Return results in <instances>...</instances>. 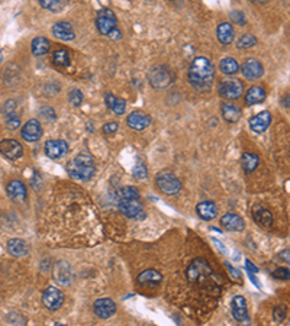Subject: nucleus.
<instances>
[{
  "label": "nucleus",
  "mask_w": 290,
  "mask_h": 326,
  "mask_svg": "<svg viewBox=\"0 0 290 326\" xmlns=\"http://www.w3.org/2000/svg\"><path fill=\"white\" fill-rule=\"evenodd\" d=\"M53 273H54V278L58 284H61V286H69L70 284V281H72V267L66 261H58L54 265Z\"/></svg>",
  "instance_id": "nucleus-16"
},
{
  "label": "nucleus",
  "mask_w": 290,
  "mask_h": 326,
  "mask_svg": "<svg viewBox=\"0 0 290 326\" xmlns=\"http://www.w3.org/2000/svg\"><path fill=\"white\" fill-rule=\"evenodd\" d=\"M219 70H220L223 74H226V76H234V74H236V73L239 71V64H238L234 58L226 57V58L220 60V63H219Z\"/></svg>",
  "instance_id": "nucleus-30"
},
{
  "label": "nucleus",
  "mask_w": 290,
  "mask_h": 326,
  "mask_svg": "<svg viewBox=\"0 0 290 326\" xmlns=\"http://www.w3.org/2000/svg\"><path fill=\"white\" fill-rule=\"evenodd\" d=\"M7 251L13 257H25L29 252V246L23 240L13 238L7 242Z\"/></svg>",
  "instance_id": "nucleus-27"
},
{
  "label": "nucleus",
  "mask_w": 290,
  "mask_h": 326,
  "mask_svg": "<svg viewBox=\"0 0 290 326\" xmlns=\"http://www.w3.org/2000/svg\"><path fill=\"white\" fill-rule=\"evenodd\" d=\"M1 61H3V51L0 50V64H1Z\"/></svg>",
  "instance_id": "nucleus-51"
},
{
  "label": "nucleus",
  "mask_w": 290,
  "mask_h": 326,
  "mask_svg": "<svg viewBox=\"0 0 290 326\" xmlns=\"http://www.w3.org/2000/svg\"><path fill=\"white\" fill-rule=\"evenodd\" d=\"M170 1H173V0H170Z\"/></svg>",
  "instance_id": "nucleus-52"
},
{
  "label": "nucleus",
  "mask_w": 290,
  "mask_h": 326,
  "mask_svg": "<svg viewBox=\"0 0 290 326\" xmlns=\"http://www.w3.org/2000/svg\"><path fill=\"white\" fill-rule=\"evenodd\" d=\"M257 45V38L251 34H244L241 38H238L236 41V48L239 50H248Z\"/></svg>",
  "instance_id": "nucleus-33"
},
{
  "label": "nucleus",
  "mask_w": 290,
  "mask_h": 326,
  "mask_svg": "<svg viewBox=\"0 0 290 326\" xmlns=\"http://www.w3.org/2000/svg\"><path fill=\"white\" fill-rule=\"evenodd\" d=\"M270 122H272V115H270L269 110H264V112H261V113H258V115H255L250 119V128L254 132L261 134L270 126Z\"/></svg>",
  "instance_id": "nucleus-17"
},
{
  "label": "nucleus",
  "mask_w": 290,
  "mask_h": 326,
  "mask_svg": "<svg viewBox=\"0 0 290 326\" xmlns=\"http://www.w3.org/2000/svg\"><path fill=\"white\" fill-rule=\"evenodd\" d=\"M220 225L226 231H231V232H241L245 228V223H244L242 218L238 216V215H235V213H226V215H223L222 219H220Z\"/></svg>",
  "instance_id": "nucleus-18"
},
{
  "label": "nucleus",
  "mask_w": 290,
  "mask_h": 326,
  "mask_svg": "<svg viewBox=\"0 0 290 326\" xmlns=\"http://www.w3.org/2000/svg\"><path fill=\"white\" fill-rule=\"evenodd\" d=\"M42 303L47 309L57 310L64 303V294L61 290H58L55 287H48L42 294Z\"/></svg>",
  "instance_id": "nucleus-8"
},
{
  "label": "nucleus",
  "mask_w": 290,
  "mask_h": 326,
  "mask_svg": "<svg viewBox=\"0 0 290 326\" xmlns=\"http://www.w3.org/2000/svg\"><path fill=\"white\" fill-rule=\"evenodd\" d=\"M38 3L44 7V9H48L51 12H60L63 7H64V3L61 0H38Z\"/></svg>",
  "instance_id": "nucleus-34"
},
{
  "label": "nucleus",
  "mask_w": 290,
  "mask_h": 326,
  "mask_svg": "<svg viewBox=\"0 0 290 326\" xmlns=\"http://www.w3.org/2000/svg\"><path fill=\"white\" fill-rule=\"evenodd\" d=\"M258 163H260L258 157L253 153H244V155L241 158V165H242L244 171L248 172V174L253 172L258 167Z\"/></svg>",
  "instance_id": "nucleus-31"
},
{
  "label": "nucleus",
  "mask_w": 290,
  "mask_h": 326,
  "mask_svg": "<svg viewBox=\"0 0 290 326\" xmlns=\"http://www.w3.org/2000/svg\"><path fill=\"white\" fill-rule=\"evenodd\" d=\"M116 25H118V19H116L115 13L110 9H102V10H99L97 17H96V26H97V31L102 35H106L108 36V34L113 28H116Z\"/></svg>",
  "instance_id": "nucleus-6"
},
{
  "label": "nucleus",
  "mask_w": 290,
  "mask_h": 326,
  "mask_svg": "<svg viewBox=\"0 0 290 326\" xmlns=\"http://www.w3.org/2000/svg\"><path fill=\"white\" fill-rule=\"evenodd\" d=\"M229 17H231V20H232L234 23H236V25L244 26V25L247 23L245 16H244V13H242L241 10H232V12L229 13Z\"/></svg>",
  "instance_id": "nucleus-37"
},
{
  "label": "nucleus",
  "mask_w": 290,
  "mask_h": 326,
  "mask_svg": "<svg viewBox=\"0 0 290 326\" xmlns=\"http://www.w3.org/2000/svg\"><path fill=\"white\" fill-rule=\"evenodd\" d=\"M217 35L219 42H220L222 45H229V44H232V41H234V38H235L234 28H232V25L228 23V22H222V23H219V26H218L217 29Z\"/></svg>",
  "instance_id": "nucleus-22"
},
{
  "label": "nucleus",
  "mask_w": 290,
  "mask_h": 326,
  "mask_svg": "<svg viewBox=\"0 0 290 326\" xmlns=\"http://www.w3.org/2000/svg\"><path fill=\"white\" fill-rule=\"evenodd\" d=\"M127 123L134 131H144L145 128H148L151 125V116L144 112L137 110V112H132L127 118Z\"/></svg>",
  "instance_id": "nucleus-14"
},
{
  "label": "nucleus",
  "mask_w": 290,
  "mask_h": 326,
  "mask_svg": "<svg viewBox=\"0 0 290 326\" xmlns=\"http://www.w3.org/2000/svg\"><path fill=\"white\" fill-rule=\"evenodd\" d=\"M245 265H247L248 273H257V271H258V270L254 267V264H253V262H250V259H247V261H245Z\"/></svg>",
  "instance_id": "nucleus-49"
},
{
  "label": "nucleus",
  "mask_w": 290,
  "mask_h": 326,
  "mask_svg": "<svg viewBox=\"0 0 290 326\" xmlns=\"http://www.w3.org/2000/svg\"><path fill=\"white\" fill-rule=\"evenodd\" d=\"M155 184L164 194H177L181 190L180 180L174 174L167 171H163L155 177Z\"/></svg>",
  "instance_id": "nucleus-4"
},
{
  "label": "nucleus",
  "mask_w": 290,
  "mask_h": 326,
  "mask_svg": "<svg viewBox=\"0 0 290 326\" xmlns=\"http://www.w3.org/2000/svg\"><path fill=\"white\" fill-rule=\"evenodd\" d=\"M0 153L7 160H18L23 155V147L16 139L0 141Z\"/></svg>",
  "instance_id": "nucleus-10"
},
{
  "label": "nucleus",
  "mask_w": 290,
  "mask_h": 326,
  "mask_svg": "<svg viewBox=\"0 0 290 326\" xmlns=\"http://www.w3.org/2000/svg\"><path fill=\"white\" fill-rule=\"evenodd\" d=\"M251 1H254V3H266L267 0H251Z\"/></svg>",
  "instance_id": "nucleus-50"
},
{
  "label": "nucleus",
  "mask_w": 290,
  "mask_h": 326,
  "mask_svg": "<svg viewBox=\"0 0 290 326\" xmlns=\"http://www.w3.org/2000/svg\"><path fill=\"white\" fill-rule=\"evenodd\" d=\"M161 274L157 273L155 270H146L138 275V284L144 287H154L161 281Z\"/></svg>",
  "instance_id": "nucleus-26"
},
{
  "label": "nucleus",
  "mask_w": 290,
  "mask_h": 326,
  "mask_svg": "<svg viewBox=\"0 0 290 326\" xmlns=\"http://www.w3.org/2000/svg\"><path fill=\"white\" fill-rule=\"evenodd\" d=\"M273 275H274V278H277V280H288L290 275L289 268L280 267V268H277V270L273 271Z\"/></svg>",
  "instance_id": "nucleus-44"
},
{
  "label": "nucleus",
  "mask_w": 290,
  "mask_h": 326,
  "mask_svg": "<svg viewBox=\"0 0 290 326\" xmlns=\"http://www.w3.org/2000/svg\"><path fill=\"white\" fill-rule=\"evenodd\" d=\"M148 82L157 90H164L171 86L173 76L165 66H155L148 71Z\"/></svg>",
  "instance_id": "nucleus-3"
},
{
  "label": "nucleus",
  "mask_w": 290,
  "mask_h": 326,
  "mask_svg": "<svg viewBox=\"0 0 290 326\" xmlns=\"http://www.w3.org/2000/svg\"><path fill=\"white\" fill-rule=\"evenodd\" d=\"M132 172H134V177H135V178H138V180L146 178V175H148V170H146V167H145L143 163L137 164V165L134 167Z\"/></svg>",
  "instance_id": "nucleus-38"
},
{
  "label": "nucleus",
  "mask_w": 290,
  "mask_h": 326,
  "mask_svg": "<svg viewBox=\"0 0 290 326\" xmlns=\"http://www.w3.org/2000/svg\"><path fill=\"white\" fill-rule=\"evenodd\" d=\"M53 35L61 41H72L75 38L74 29L69 22H57L53 26Z\"/></svg>",
  "instance_id": "nucleus-20"
},
{
  "label": "nucleus",
  "mask_w": 290,
  "mask_h": 326,
  "mask_svg": "<svg viewBox=\"0 0 290 326\" xmlns=\"http://www.w3.org/2000/svg\"><path fill=\"white\" fill-rule=\"evenodd\" d=\"M39 113H41L45 119H48V120H54V119H55V110H54L53 107H50V106H42V107L39 109Z\"/></svg>",
  "instance_id": "nucleus-43"
},
{
  "label": "nucleus",
  "mask_w": 290,
  "mask_h": 326,
  "mask_svg": "<svg viewBox=\"0 0 290 326\" xmlns=\"http://www.w3.org/2000/svg\"><path fill=\"white\" fill-rule=\"evenodd\" d=\"M226 267H228V270H229V273H231V275H232V278H234V280L241 278V273H239L238 270H235L231 264H226Z\"/></svg>",
  "instance_id": "nucleus-47"
},
{
  "label": "nucleus",
  "mask_w": 290,
  "mask_h": 326,
  "mask_svg": "<svg viewBox=\"0 0 290 326\" xmlns=\"http://www.w3.org/2000/svg\"><path fill=\"white\" fill-rule=\"evenodd\" d=\"M96 171L94 165V158L89 153H80L72 158L70 163L67 164V172L72 175V178L86 181L93 177Z\"/></svg>",
  "instance_id": "nucleus-2"
},
{
  "label": "nucleus",
  "mask_w": 290,
  "mask_h": 326,
  "mask_svg": "<svg viewBox=\"0 0 290 326\" xmlns=\"http://www.w3.org/2000/svg\"><path fill=\"white\" fill-rule=\"evenodd\" d=\"M220 112H222L223 119L229 123H235L241 119V109L235 104L223 103L222 107H220Z\"/></svg>",
  "instance_id": "nucleus-28"
},
{
  "label": "nucleus",
  "mask_w": 290,
  "mask_h": 326,
  "mask_svg": "<svg viewBox=\"0 0 290 326\" xmlns=\"http://www.w3.org/2000/svg\"><path fill=\"white\" fill-rule=\"evenodd\" d=\"M19 126H20V119H19L16 115H10V116H7V119H6V128H7V129L15 131V129L19 128Z\"/></svg>",
  "instance_id": "nucleus-41"
},
{
  "label": "nucleus",
  "mask_w": 290,
  "mask_h": 326,
  "mask_svg": "<svg viewBox=\"0 0 290 326\" xmlns=\"http://www.w3.org/2000/svg\"><path fill=\"white\" fill-rule=\"evenodd\" d=\"M44 151L48 158L58 160L69 153V144L64 139H50L44 145Z\"/></svg>",
  "instance_id": "nucleus-7"
},
{
  "label": "nucleus",
  "mask_w": 290,
  "mask_h": 326,
  "mask_svg": "<svg viewBox=\"0 0 290 326\" xmlns=\"http://www.w3.org/2000/svg\"><path fill=\"white\" fill-rule=\"evenodd\" d=\"M286 312H288V309L285 308V306H277L276 309H274V319L277 321V322H283L285 319H286Z\"/></svg>",
  "instance_id": "nucleus-45"
},
{
  "label": "nucleus",
  "mask_w": 290,
  "mask_h": 326,
  "mask_svg": "<svg viewBox=\"0 0 290 326\" xmlns=\"http://www.w3.org/2000/svg\"><path fill=\"white\" fill-rule=\"evenodd\" d=\"M253 218H254V221L258 225H261L264 228H269V226L273 225V216H272V213L267 209L261 207V206H254V209H253Z\"/></svg>",
  "instance_id": "nucleus-25"
},
{
  "label": "nucleus",
  "mask_w": 290,
  "mask_h": 326,
  "mask_svg": "<svg viewBox=\"0 0 290 326\" xmlns=\"http://www.w3.org/2000/svg\"><path fill=\"white\" fill-rule=\"evenodd\" d=\"M116 312V305L112 299H99L94 302V313L100 319H109Z\"/></svg>",
  "instance_id": "nucleus-15"
},
{
  "label": "nucleus",
  "mask_w": 290,
  "mask_h": 326,
  "mask_svg": "<svg viewBox=\"0 0 290 326\" xmlns=\"http://www.w3.org/2000/svg\"><path fill=\"white\" fill-rule=\"evenodd\" d=\"M15 110H16V100H7L3 107H1V112L6 115V116H10V115H15Z\"/></svg>",
  "instance_id": "nucleus-40"
},
{
  "label": "nucleus",
  "mask_w": 290,
  "mask_h": 326,
  "mask_svg": "<svg viewBox=\"0 0 290 326\" xmlns=\"http://www.w3.org/2000/svg\"><path fill=\"white\" fill-rule=\"evenodd\" d=\"M218 91L226 100H236L244 94V83L236 79H226L219 83Z\"/></svg>",
  "instance_id": "nucleus-5"
},
{
  "label": "nucleus",
  "mask_w": 290,
  "mask_h": 326,
  "mask_svg": "<svg viewBox=\"0 0 290 326\" xmlns=\"http://www.w3.org/2000/svg\"><path fill=\"white\" fill-rule=\"evenodd\" d=\"M53 64L57 69H66L70 66V54L67 50H58L53 55Z\"/></svg>",
  "instance_id": "nucleus-32"
},
{
  "label": "nucleus",
  "mask_w": 290,
  "mask_h": 326,
  "mask_svg": "<svg viewBox=\"0 0 290 326\" xmlns=\"http://www.w3.org/2000/svg\"><path fill=\"white\" fill-rule=\"evenodd\" d=\"M119 199H140V191L132 186H125L119 190Z\"/></svg>",
  "instance_id": "nucleus-35"
},
{
  "label": "nucleus",
  "mask_w": 290,
  "mask_h": 326,
  "mask_svg": "<svg viewBox=\"0 0 290 326\" xmlns=\"http://www.w3.org/2000/svg\"><path fill=\"white\" fill-rule=\"evenodd\" d=\"M6 191H7L9 197L15 202H23L26 199V187L19 180H12L6 186Z\"/></svg>",
  "instance_id": "nucleus-19"
},
{
  "label": "nucleus",
  "mask_w": 290,
  "mask_h": 326,
  "mask_svg": "<svg viewBox=\"0 0 290 326\" xmlns=\"http://www.w3.org/2000/svg\"><path fill=\"white\" fill-rule=\"evenodd\" d=\"M239 71L242 73V76L248 80H257L264 74V69L261 66V63L255 58H248L241 67Z\"/></svg>",
  "instance_id": "nucleus-11"
},
{
  "label": "nucleus",
  "mask_w": 290,
  "mask_h": 326,
  "mask_svg": "<svg viewBox=\"0 0 290 326\" xmlns=\"http://www.w3.org/2000/svg\"><path fill=\"white\" fill-rule=\"evenodd\" d=\"M112 110L116 113V115H124L125 110H127V102L124 99H116L113 106H112Z\"/></svg>",
  "instance_id": "nucleus-39"
},
{
  "label": "nucleus",
  "mask_w": 290,
  "mask_h": 326,
  "mask_svg": "<svg viewBox=\"0 0 290 326\" xmlns=\"http://www.w3.org/2000/svg\"><path fill=\"white\" fill-rule=\"evenodd\" d=\"M105 100H106V104H108V107H110L112 109V106H113V103H115V100H116V97L112 94V93H108L106 94V97H105Z\"/></svg>",
  "instance_id": "nucleus-48"
},
{
  "label": "nucleus",
  "mask_w": 290,
  "mask_h": 326,
  "mask_svg": "<svg viewBox=\"0 0 290 326\" xmlns=\"http://www.w3.org/2000/svg\"><path fill=\"white\" fill-rule=\"evenodd\" d=\"M119 209L128 218H138L143 213V205L140 203V199H121Z\"/></svg>",
  "instance_id": "nucleus-13"
},
{
  "label": "nucleus",
  "mask_w": 290,
  "mask_h": 326,
  "mask_svg": "<svg viewBox=\"0 0 290 326\" xmlns=\"http://www.w3.org/2000/svg\"><path fill=\"white\" fill-rule=\"evenodd\" d=\"M81 102H83V94H81V91L77 90V88L72 90L70 94H69V103L75 107V106H80Z\"/></svg>",
  "instance_id": "nucleus-36"
},
{
  "label": "nucleus",
  "mask_w": 290,
  "mask_h": 326,
  "mask_svg": "<svg viewBox=\"0 0 290 326\" xmlns=\"http://www.w3.org/2000/svg\"><path fill=\"white\" fill-rule=\"evenodd\" d=\"M189 82L198 90H208L215 82V67L205 57H196L189 69Z\"/></svg>",
  "instance_id": "nucleus-1"
},
{
  "label": "nucleus",
  "mask_w": 290,
  "mask_h": 326,
  "mask_svg": "<svg viewBox=\"0 0 290 326\" xmlns=\"http://www.w3.org/2000/svg\"><path fill=\"white\" fill-rule=\"evenodd\" d=\"M42 132L44 131H42V126H41L39 120L31 119L22 128V138L28 142H36L38 139H41Z\"/></svg>",
  "instance_id": "nucleus-12"
},
{
  "label": "nucleus",
  "mask_w": 290,
  "mask_h": 326,
  "mask_svg": "<svg viewBox=\"0 0 290 326\" xmlns=\"http://www.w3.org/2000/svg\"><path fill=\"white\" fill-rule=\"evenodd\" d=\"M211 274H212V270H211L209 264L205 259H195L192 262V265L189 267V270H187V277L192 281L205 280Z\"/></svg>",
  "instance_id": "nucleus-9"
},
{
  "label": "nucleus",
  "mask_w": 290,
  "mask_h": 326,
  "mask_svg": "<svg viewBox=\"0 0 290 326\" xmlns=\"http://www.w3.org/2000/svg\"><path fill=\"white\" fill-rule=\"evenodd\" d=\"M196 212L203 221H212L218 215L217 205L214 202H202L196 206Z\"/></svg>",
  "instance_id": "nucleus-23"
},
{
  "label": "nucleus",
  "mask_w": 290,
  "mask_h": 326,
  "mask_svg": "<svg viewBox=\"0 0 290 326\" xmlns=\"http://www.w3.org/2000/svg\"><path fill=\"white\" fill-rule=\"evenodd\" d=\"M118 129H119V125L116 122H108L102 128V131H103L105 135H113V134L118 132Z\"/></svg>",
  "instance_id": "nucleus-42"
},
{
  "label": "nucleus",
  "mask_w": 290,
  "mask_h": 326,
  "mask_svg": "<svg viewBox=\"0 0 290 326\" xmlns=\"http://www.w3.org/2000/svg\"><path fill=\"white\" fill-rule=\"evenodd\" d=\"M108 36L110 38V39H113V41H119L121 38H122V32L118 29V26L116 28H113L109 34H108Z\"/></svg>",
  "instance_id": "nucleus-46"
},
{
  "label": "nucleus",
  "mask_w": 290,
  "mask_h": 326,
  "mask_svg": "<svg viewBox=\"0 0 290 326\" xmlns=\"http://www.w3.org/2000/svg\"><path fill=\"white\" fill-rule=\"evenodd\" d=\"M266 90L260 86H253L247 93H245V103L248 106H253V104H258L261 102L266 100Z\"/></svg>",
  "instance_id": "nucleus-24"
},
{
  "label": "nucleus",
  "mask_w": 290,
  "mask_h": 326,
  "mask_svg": "<svg viewBox=\"0 0 290 326\" xmlns=\"http://www.w3.org/2000/svg\"><path fill=\"white\" fill-rule=\"evenodd\" d=\"M232 315L238 322H247L248 321V310L247 303L242 296H235L232 300Z\"/></svg>",
  "instance_id": "nucleus-21"
},
{
  "label": "nucleus",
  "mask_w": 290,
  "mask_h": 326,
  "mask_svg": "<svg viewBox=\"0 0 290 326\" xmlns=\"http://www.w3.org/2000/svg\"><path fill=\"white\" fill-rule=\"evenodd\" d=\"M50 48H51V44H50V41H48L47 38H44V36H36V38L32 41V44H31V50H32V54H34L35 57H42V55H45V54L50 51Z\"/></svg>",
  "instance_id": "nucleus-29"
}]
</instances>
